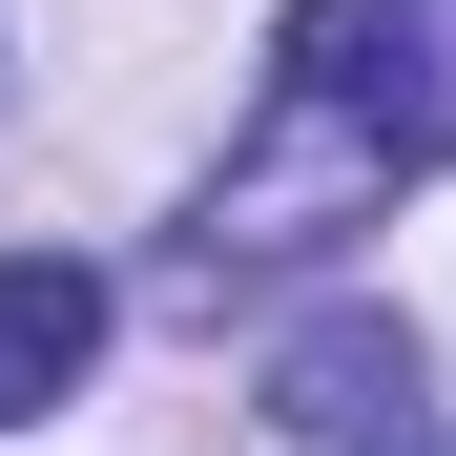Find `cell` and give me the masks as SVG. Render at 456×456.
<instances>
[{"mask_svg":"<svg viewBox=\"0 0 456 456\" xmlns=\"http://www.w3.org/2000/svg\"><path fill=\"white\" fill-rule=\"evenodd\" d=\"M270 125L290 145L228 187L208 249H290L312 208L456 167V0H290V21H270Z\"/></svg>","mask_w":456,"mask_h":456,"instance_id":"obj_1","label":"cell"},{"mask_svg":"<svg viewBox=\"0 0 456 456\" xmlns=\"http://www.w3.org/2000/svg\"><path fill=\"white\" fill-rule=\"evenodd\" d=\"M84 353H104V270L21 249V270H0V436H21V415H42V395H62Z\"/></svg>","mask_w":456,"mask_h":456,"instance_id":"obj_3","label":"cell"},{"mask_svg":"<svg viewBox=\"0 0 456 456\" xmlns=\"http://www.w3.org/2000/svg\"><path fill=\"white\" fill-rule=\"evenodd\" d=\"M270 415H290V436H415V332H395V312H332V332H290Z\"/></svg>","mask_w":456,"mask_h":456,"instance_id":"obj_2","label":"cell"}]
</instances>
